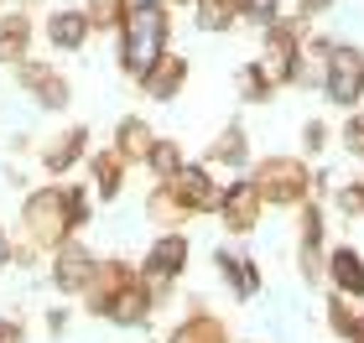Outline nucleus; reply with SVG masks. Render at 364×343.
Listing matches in <instances>:
<instances>
[{
  "instance_id": "nucleus-1",
  "label": "nucleus",
  "mask_w": 364,
  "mask_h": 343,
  "mask_svg": "<svg viewBox=\"0 0 364 343\" xmlns=\"http://www.w3.org/2000/svg\"><path fill=\"white\" fill-rule=\"evenodd\" d=\"M161 302H167V291H161L136 260H120V255L99 260L94 286L84 291V312L114 322V328H146Z\"/></svg>"
},
{
  "instance_id": "nucleus-2",
  "label": "nucleus",
  "mask_w": 364,
  "mask_h": 343,
  "mask_svg": "<svg viewBox=\"0 0 364 343\" xmlns=\"http://www.w3.org/2000/svg\"><path fill=\"white\" fill-rule=\"evenodd\" d=\"M167 37H172V0H130V16L120 26V68L141 78L167 53Z\"/></svg>"
},
{
  "instance_id": "nucleus-3",
  "label": "nucleus",
  "mask_w": 364,
  "mask_h": 343,
  "mask_svg": "<svg viewBox=\"0 0 364 343\" xmlns=\"http://www.w3.org/2000/svg\"><path fill=\"white\" fill-rule=\"evenodd\" d=\"M250 183L260 187L266 208H302L307 198H323V172H312L302 156H260L250 161Z\"/></svg>"
},
{
  "instance_id": "nucleus-4",
  "label": "nucleus",
  "mask_w": 364,
  "mask_h": 343,
  "mask_svg": "<svg viewBox=\"0 0 364 343\" xmlns=\"http://www.w3.org/2000/svg\"><path fill=\"white\" fill-rule=\"evenodd\" d=\"M21 239L37 255H53L58 244L78 239L73 224H68V208H63V183H42L21 198Z\"/></svg>"
},
{
  "instance_id": "nucleus-5",
  "label": "nucleus",
  "mask_w": 364,
  "mask_h": 343,
  "mask_svg": "<svg viewBox=\"0 0 364 343\" xmlns=\"http://www.w3.org/2000/svg\"><path fill=\"white\" fill-rule=\"evenodd\" d=\"M307 31H312V21H307V16H296V11H287L281 21H271L266 31H260V62L276 73L281 89H296V84H307V78H312V68L302 62Z\"/></svg>"
},
{
  "instance_id": "nucleus-6",
  "label": "nucleus",
  "mask_w": 364,
  "mask_h": 343,
  "mask_svg": "<svg viewBox=\"0 0 364 343\" xmlns=\"http://www.w3.org/2000/svg\"><path fill=\"white\" fill-rule=\"evenodd\" d=\"M323 99L338 109H359L364 104V47L354 42H333V53L323 62Z\"/></svg>"
},
{
  "instance_id": "nucleus-7",
  "label": "nucleus",
  "mask_w": 364,
  "mask_h": 343,
  "mask_svg": "<svg viewBox=\"0 0 364 343\" xmlns=\"http://www.w3.org/2000/svg\"><path fill=\"white\" fill-rule=\"evenodd\" d=\"M328 219H323V203L307 198L296 208V271H302L307 286H323L328 281Z\"/></svg>"
},
{
  "instance_id": "nucleus-8",
  "label": "nucleus",
  "mask_w": 364,
  "mask_h": 343,
  "mask_svg": "<svg viewBox=\"0 0 364 343\" xmlns=\"http://www.w3.org/2000/svg\"><path fill=\"white\" fill-rule=\"evenodd\" d=\"M219 224H224V234H235V239H245L250 229L266 219V198H260V187L250 183V177H235V183H224V192H219Z\"/></svg>"
},
{
  "instance_id": "nucleus-9",
  "label": "nucleus",
  "mask_w": 364,
  "mask_h": 343,
  "mask_svg": "<svg viewBox=\"0 0 364 343\" xmlns=\"http://www.w3.org/2000/svg\"><path fill=\"white\" fill-rule=\"evenodd\" d=\"M16 84H21V94H31L37 109H68V99H73L68 73H58V62H47V58H26L16 68Z\"/></svg>"
},
{
  "instance_id": "nucleus-10",
  "label": "nucleus",
  "mask_w": 364,
  "mask_h": 343,
  "mask_svg": "<svg viewBox=\"0 0 364 343\" xmlns=\"http://www.w3.org/2000/svg\"><path fill=\"white\" fill-rule=\"evenodd\" d=\"M167 187H172V198L182 203V214H188V219L213 214V208H219V192H224V183L213 177V167H203V161H188Z\"/></svg>"
},
{
  "instance_id": "nucleus-11",
  "label": "nucleus",
  "mask_w": 364,
  "mask_h": 343,
  "mask_svg": "<svg viewBox=\"0 0 364 343\" xmlns=\"http://www.w3.org/2000/svg\"><path fill=\"white\" fill-rule=\"evenodd\" d=\"M188 260H193L188 234H182V229H167V234H156L151 250L141 255V271L151 276L161 291H172V281H182V271H188Z\"/></svg>"
},
{
  "instance_id": "nucleus-12",
  "label": "nucleus",
  "mask_w": 364,
  "mask_h": 343,
  "mask_svg": "<svg viewBox=\"0 0 364 343\" xmlns=\"http://www.w3.org/2000/svg\"><path fill=\"white\" fill-rule=\"evenodd\" d=\"M94 276H99V255L84 239H68V244L53 250V286L63 291V297H84V291L94 286Z\"/></svg>"
},
{
  "instance_id": "nucleus-13",
  "label": "nucleus",
  "mask_w": 364,
  "mask_h": 343,
  "mask_svg": "<svg viewBox=\"0 0 364 343\" xmlns=\"http://www.w3.org/2000/svg\"><path fill=\"white\" fill-rule=\"evenodd\" d=\"M89 136H94L89 125H68V130H58L53 141H42V146H37L42 172H47V177H63V172L84 167V156L94 151V146H89Z\"/></svg>"
},
{
  "instance_id": "nucleus-14",
  "label": "nucleus",
  "mask_w": 364,
  "mask_h": 343,
  "mask_svg": "<svg viewBox=\"0 0 364 343\" xmlns=\"http://www.w3.org/2000/svg\"><path fill=\"white\" fill-rule=\"evenodd\" d=\"M188 78H193V62H188V53H161L151 68H146L136 84H141V94L146 99H156V104H167V99H177L182 89H188Z\"/></svg>"
},
{
  "instance_id": "nucleus-15",
  "label": "nucleus",
  "mask_w": 364,
  "mask_h": 343,
  "mask_svg": "<svg viewBox=\"0 0 364 343\" xmlns=\"http://www.w3.org/2000/svg\"><path fill=\"white\" fill-rule=\"evenodd\" d=\"M42 37H47V47H53V53H84L89 37H94V26H89L84 6H63V11H47Z\"/></svg>"
},
{
  "instance_id": "nucleus-16",
  "label": "nucleus",
  "mask_w": 364,
  "mask_h": 343,
  "mask_svg": "<svg viewBox=\"0 0 364 343\" xmlns=\"http://www.w3.org/2000/svg\"><path fill=\"white\" fill-rule=\"evenodd\" d=\"M31 42H37V21L31 11H0V68H21L31 58Z\"/></svg>"
},
{
  "instance_id": "nucleus-17",
  "label": "nucleus",
  "mask_w": 364,
  "mask_h": 343,
  "mask_svg": "<svg viewBox=\"0 0 364 343\" xmlns=\"http://www.w3.org/2000/svg\"><path fill=\"white\" fill-rule=\"evenodd\" d=\"M84 172H89V187L99 192V203H114L125 192V172H130V161L114 151V146H99V151L84 156Z\"/></svg>"
},
{
  "instance_id": "nucleus-18",
  "label": "nucleus",
  "mask_w": 364,
  "mask_h": 343,
  "mask_svg": "<svg viewBox=\"0 0 364 343\" xmlns=\"http://www.w3.org/2000/svg\"><path fill=\"white\" fill-rule=\"evenodd\" d=\"M167 343H235V333H229V322L213 317L203 302H193L188 312L167 328Z\"/></svg>"
},
{
  "instance_id": "nucleus-19",
  "label": "nucleus",
  "mask_w": 364,
  "mask_h": 343,
  "mask_svg": "<svg viewBox=\"0 0 364 343\" xmlns=\"http://www.w3.org/2000/svg\"><path fill=\"white\" fill-rule=\"evenodd\" d=\"M328 286L349 302H364V255L354 244H333L328 250Z\"/></svg>"
},
{
  "instance_id": "nucleus-20",
  "label": "nucleus",
  "mask_w": 364,
  "mask_h": 343,
  "mask_svg": "<svg viewBox=\"0 0 364 343\" xmlns=\"http://www.w3.org/2000/svg\"><path fill=\"white\" fill-rule=\"evenodd\" d=\"M203 167H213V172H219V167H235V172H240V167H250V136H245V125H240V120H229L219 136L208 141Z\"/></svg>"
},
{
  "instance_id": "nucleus-21",
  "label": "nucleus",
  "mask_w": 364,
  "mask_h": 343,
  "mask_svg": "<svg viewBox=\"0 0 364 343\" xmlns=\"http://www.w3.org/2000/svg\"><path fill=\"white\" fill-rule=\"evenodd\" d=\"M213 266H219V281L235 291L240 302H250L255 291H260V266L245 250H219V255H213Z\"/></svg>"
},
{
  "instance_id": "nucleus-22",
  "label": "nucleus",
  "mask_w": 364,
  "mask_h": 343,
  "mask_svg": "<svg viewBox=\"0 0 364 343\" xmlns=\"http://www.w3.org/2000/svg\"><path fill=\"white\" fill-rule=\"evenodd\" d=\"M109 146L130 161V167H136V161L146 167V156H151V146H156V130H151V120H141V114H125V120L114 125V141Z\"/></svg>"
},
{
  "instance_id": "nucleus-23",
  "label": "nucleus",
  "mask_w": 364,
  "mask_h": 343,
  "mask_svg": "<svg viewBox=\"0 0 364 343\" xmlns=\"http://www.w3.org/2000/svg\"><path fill=\"white\" fill-rule=\"evenodd\" d=\"M235 89H240V99H245V104H271L281 84H276V73H271L260 58H250V62H240V73H235Z\"/></svg>"
},
{
  "instance_id": "nucleus-24",
  "label": "nucleus",
  "mask_w": 364,
  "mask_h": 343,
  "mask_svg": "<svg viewBox=\"0 0 364 343\" xmlns=\"http://www.w3.org/2000/svg\"><path fill=\"white\" fill-rule=\"evenodd\" d=\"M146 219L156 224V234H167V229H182V224H188V214H182V203L172 198L167 183H151V192H146Z\"/></svg>"
},
{
  "instance_id": "nucleus-25",
  "label": "nucleus",
  "mask_w": 364,
  "mask_h": 343,
  "mask_svg": "<svg viewBox=\"0 0 364 343\" xmlns=\"http://www.w3.org/2000/svg\"><path fill=\"white\" fill-rule=\"evenodd\" d=\"M182 167H188V156H182V141L156 136L151 156H146V172H151V183H172V177H177Z\"/></svg>"
},
{
  "instance_id": "nucleus-26",
  "label": "nucleus",
  "mask_w": 364,
  "mask_h": 343,
  "mask_svg": "<svg viewBox=\"0 0 364 343\" xmlns=\"http://www.w3.org/2000/svg\"><path fill=\"white\" fill-rule=\"evenodd\" d=\"M193 26L198 31H235L240 26V0H198Z\"/></svg>"
},
{
  "instance_id": "nucleus-27",
  "label": "nucleus",
  "mask_w": 364,
  "mask_h": 343,
  "mask_svg": "<svg viewBox=\"0 0 364 343\" xmlns=\"http://www.w3.org/2000/svg\"><path fill=\"white\" fill-rule=\"evenodd\" d=\"M323 317H328V333H333L338 343H349V338H354V328H359V307H354L349 297H338V291H328Z\"/></svg>"
},
{
  "instance_id": "nucleus-28",
  "label": "nucleus",
  "mask_w": 364,
  "mask_h": 343,
  "mask_svg": "<svg viewBox=\"0 0 364 343\" xmlns=\"http://www.w3.org/2000/svg\"><path fill=\"white\" fill-rule=\"evenodd\" d=\"M63 208H68L73 234H84V229L94 224V187L89 183H63Z\"/></svg>"
},
{
  "instance_id": "nucleus-29",
  "label": "nucleus",
  "mask_w": 364,
  "mask_h": 343,
  "mask_svg": "<svg viewBox=\"0 0 364 343\" xmlns=\"http://www.w3.org/2000/svg\"><path fill=\"white\" fill-rule=\"evenodd\" d=\"M84 16L94 31H120L130 16V0H84Z\"/></svg>"
},
{
  "instance_id": "nucleus-30",
  "label": "nucleus",
  "mask_w": 364,
  "mask_h": 343,
  "mask_svg": "<svg viewBox=\"0 0 364 343\" xmlns=\"http://www.w3.org/2000/svg\"><path fill=\"white\" fill-rule=\"evenodd\" d=\"M333 214L338 219H364V177H349V183H338L333 192Z\"/></svg>"
},
{
  "instance_id": "nucleus-31",
  "label": "nucleus",
  "mask_w": 364,
  "mask_h": 343,
  "mask_svg": "<svg viewBox=\"0 0 364 343\" xmlns=\"http://www.w3.org/2000/svg\"><path fill=\"white\" fill-rule=\"evenodd\" d=\"M281 16H287V11H281V0H240V21H250L260 31H266L271 21H281Z\"/></svg>"
},
{
  "instance_id": "nucleus-32",
  "label": "nucleus",
  "mask_w": 364,
  "mask_h": 343,
  "mask_svg": "<svg viewBox=\"0 0 364 343\" xmlns=\"http://www.w3.org/2000/svg\"><path fill=\"white\" fill-rule=\"evenodd\" d=\"M338 136H343V151H349L354 161H364V109H354L349 120H343Z\"/></svg>"
},
{
  "instance_id": "nucleus-33",
  "label": "nucleus",
  "mask_w": 364,
  "mask_h": 343,
  "mask_svg": "<svg viewBox=\"0 0 364 343\" xmlns=\"http://www.w3.org/2000/svg\"><path fill=\"white\" fill-rule=\"evenodd\" d=\"M328 53H333V37H323V31H307V42H302V62L312 68V62H328Z\"/></svg>"
},
{
  "instance_id": "nucleus-34",
  "label": "nucleus",
  "mask_w": 364,
  "mask_h": 343,
  "mask_svg": "<svg viewBox=\"0 0 364 343\" xmlns=\"http://www.w3.org/2000/svg\"><path fill=\"white\" fill-rule=\"evenodd\" d=\"M302 146H307V156L323 151V146H328V125H323V120H307V125H302Z\"/></svg>"
},
{
  "instance_id": "nucleus-35",
  "label": "nucleus",
  "mask_w": 364,
  "mask_h": 343,
  "mask_svg": "<svg viewBox=\"0 0 364 343\" xmlns=\"http://www.w3.org/2000/svg\"><path fill=\"white\" fill-rule=\"evenodd\" d=\"M0 343H26V328H21V317H0Z\"/></svg>"
},
{
  "instance_id": "nucleus-36",
  "label": "nucleus",
  "mask_w": 364,
  "mask_h": 343,
  "mask_svg": "<svg viewBox=\"0 0 364 343\" xmlns=\"http://www.w3.org/2000/svg\"><path fill=\"white\" fill-rule=\"evenodd\" d=\"M296 6V16H307V21H318L323 11H333V0H291Z\"/></svg>"
},
{
  "instance_id": "nucleus-37",
  "label": "nucleus",
  "mask_w": 364,
  "mask_h": 343,
  "mask_svg": "<svg viewBox=\"0 0 364 343\" xmlns=\"http://www.w3.org/2000/svg\"><path fill=\"white\" fill-rule=\"evenodd\" d=\"M0 266H16V234L0 229Z\"/></svg>"
},
{
  "instance_id": "nucleus-38",
  "label": "nucleus",
  "mask_w": 364,
  "mask_h": 343,
  "mask_svg": "<svg viewBox=\"0 0 364 343\" xmlns=\"http://www.w3.org/2000/svg\"><path fill=\"white\" fill-rule=\"evenodd\" d=\"M16 6H21V11H42L47 0H16Z\"/></svg>"
},
{
  "instance_id": "nucleus-39",
  "label": "nucleus",
  "mask_w": 364,
  "mask_h": 343,
  "mask_svg": "<svg viewBox=\"0 0 364 343\" xmlns=\"http://www.w3.org/2000/svg\"><path fill=\"white\" fill-rule=\"evenodd\" d=\"M349 343H364V307H359V328H354V338Z\"/></svg>"
},
{
  "instance_id": "nucleus-40",
  "label": "nucleus",
  "mask_w": 364,
  "mask_h": 343,
  "mask_svg": "<svg viewBox=\"0 0 364 343\" xmlns=\"http://www.w3.org/2000/svg\"><path fill=\"white\" fill-rule=\"evenodd\" d=\"M172 6H198V0H172Z\"/></svg>"
}]
</instances>
